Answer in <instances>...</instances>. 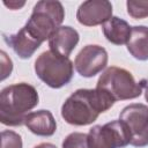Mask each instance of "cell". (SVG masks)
Returning <instances> with one entry per match:
<instances>
[{
    "mask_svg": "<svg viewBox=\"0 0 148 148\" xmlns=\"http://www.w3.org/2000/svg\"><path fill=\"white\" fill-rule=\"evenodd\" d=\"M114 103L105 91L98 88L77 89L64 102L61 117L69 125H90L101 113L111 109Z\"/></svg>",
    "mask_w": 148,
    "mask_h": 148,
    "instance_id": "obj_1",
    "label": "cell"
},
{
    "mask_svg": "<svg viewBox=\"0 0 148 148\" xmlns=\"http://www.w3.org/2000/svg\"><path fill=\"white\" fill-rule=\"evenodd\" d=\"M38 102V92L29 83L21 82L3 88L0 92V121L6 126L23 125L27 114Z\"/></svg>",
    "mask_w": 148,
    "mask_h": 148,
    "instance_id": "obj_2",
    "label": "cell"
},
{
    "mask_svg": "<svg viewBox=\"0 0 148 148\" xmlns=\"http://www.w3.org/2000/svg\"><path fill=\"white\" fill-rule=\"evenodd\" d=\"M65 18V9L60 1L40 0L23 27L39 43L50 39V37L61 27Z\"/></svg>",
    "mask_w": 148,
    "mask_h": 148,
    "instance_id": "obj_3",
    "label": "cell"
},
{
    "mask_svg": "<svg viewBox=\"0 0 148 148\" xmlns=\"http://www.w3.org/2000/svg\"><path fill=\"white\" fill-rule=\"evenodd\" d=\"M147 82L148 81L145 79L136 82L132 73L127 69L111 66L101 74L96 88L105 91L114 102H117L139 97Z\"/></svg>",
    "mask_w": 148,
    "mask_h": 148,
    "instance_id": "obj_4",
    "label": "cell"
},
{
    "mask_svg": "<svg viewBox=\"0 0 148 148\" xmlns=\"http://www.w3.org/2000/svg\"><path fill=\"white\" fill-rule=\"evenodd\" d=\"M36 75L49 87L59 89L68 84L74 74V64L69 58L45 51L35 61Z\"/></svg>",
    "mask_w": 148,
    "mask_h": 148,
    "instance_id": "obj_5",
    "label": "cell"
},
{
    "mask_svg": "<svg viewBox=\"0 0 148 148\" xmlns=\"http://www.w3.org/2000/svg\"><path fill=\"white\" fill-rule=\"evenodd\" d=\"M131 143V133L120 119L95 125L88 133L89 148H124Z\"/></svg>",
    "mask_w": 148,
    "mask_h": 148,
    "instance_id": "obj_6",
    "label": "cell"
},
{
    "mask_svg": "<svg viewBox=\"0 0 148 148\" xmlns=\"http://www.w3.org/2000/svg\"><path fill=\"white\" fill-rule=\"evenodd\" d=\"M131 133L133 147L148 146V106L142 103H133L125 106L119 116Z\"/></svg>",
    "mask_w": 148,
    "mask_h": 148,
    "instance_id": "obj_7",
    "label": "cell"
},
{
    "mask_svg": "<svg viewBox=\"0 0 148 148\" xmlns=\"http://www.w3.org/2000/svg\"><path fill=\"white\" fill-rule=\"evenodd\" d=\"M108 52L104 47L90 44L86 45L75 57L74 67L83 77H92L101 73L108 65Z\"/></svg>",
    "mask_w": 148,
    "mask_h": 148,
    "instance_id": "obj_8",
    "label": "cell"
},
{
    "mask_svg": "<svg viewBox=\"0 0 148 148\" xmlns=\"http://www.w3.org/2000/svg\"><path fill=\"white\" fill-rule=\"evenodd\" d=\"M112 17V3L106 0H88L82 2L76 12V18L80 24L95 27L104 24Z\"/></svg>",
    "mask_w": 148,
    "mask_h": 148,
    "instance_id": "obj_9",
    "label": "cell"
},
{
    "mask_svg": "<svg viewBox=\"0 0 148 148\" xmlns=\"http://www.w3.org/2000/svg\"><path fill=\"white\" fill-rule=\"evenodd\" d=\"M80 40L79 32L69 27L61 25L49 39L50 50L57 54L68 58Z\"/></svg>",
    "mask_w": 148,
    "mask_h": 148,
    "instance_id": "obj_10",
    "label": "cell"
},
{
    "mask_svg": "<svg viewBox=\"0 0 148 148\" xmlns=\"http://www.w3.org/2000/svg\"><path fill=\"white\" fill-rule=\"evenodd\" d=\"M24 125L38 136H51L57 131V123L49 110H38L27 114Z\"/></svg>",
    "mask_w": 148,
    "mask_h": 148,
    "instance_id": "obj_11",
    "label": "cell"
},
{
    "mask_svg": "<svg viewBox=\"0 0 148 148\" xmlns=\"http://www.w3.org/2000/svg\"><path fill=\"white\" fill-rule=\"evenodd\" d=\"M3 40L21 59L31 58L36 50L42 45V43L36 40L24 28H21L14 35H3Z\"/></svg>",
    "mask_w": 148,
    "mask_h": 148,
    "instance_id": "obj_12",
    "label": "cell"
},
{
    "mask_svg": "<svg viewBox=\"0 0 148 148\" xmlns=\"http://www.w3.org/2000/svg\"><path fill=\"white\" fill-rule=\"evenodd\" d=\"M102 29L105 38L114 45L127 44L132 31V27L125 20L118 16H112L110 20H108L102 25Z\"/></svg>",
    "mask_w": 148,
    "mask_h": 148,
    "instance_id": "obj_13",
    "label": "cell"
},
{
    "mask_svg": "<svg viewBox=\"0 0 148 148\" xmlns=\"http://www.w3.org/2000/svg\"><path fill=\"white\" fill-rule=\"evenodd\" d=\"M127 50L140 61L148 60V27L146 25H135L132 27L131 36L127 42Z\"/></svg>",
    "mask_w": 148,
    "mask_h": 148,
    "instance_id": "obj_14",
    "label": "cell"
},
{
    "mask_svg": "<svg viewBox=\"0 0 148 148\" xmlns=\"http://www.w3.org/2000/svg\"><path fill=\"white\" fill-rule=\"evenodd\" d=\"M126 7L128 15L135 20L148 17V0H128Z\"/></svg>",
    "mask_w": 148,
    "mask_h": 148,
    "instance_id": "obj_15",
    "label": "cell"
},
{
    "mask_svg": "<svg viewBox=\"0 0 148 148\" xmlns=\"http://www.w3.org/2000/svg\"><path fill=\"white\" fill-rule=\"evenodd\" d=\"M62 148H89L88 134L81 132H73L68 134L62 141Z\"/></svg>",
    "mask_w": 148,
    "mask_h": 148,
    "instance_id": "obj_16",
    "label": "cell"
},
{
    "mask_svg": "<svg viewBox=\"0 0 148 148\" xmlns=\"http://www.w3.org/2000/svg\"><path fill=\"white\" fill-rule=\"evenodd\" d=\"M1 148H22L21 135L10 130L2 131L1 132Z\"/></svg>",
    "mask_w": 148,
    "mask_h": 148,
    "instance_id": "obj_17",
    "label": "cell"
},
{
    "mask_svg": "<svg viewBox=\"0 0 148 148\" xmlns=\"http://www.w3.org/2000/svg\"><path fill=\"white\" fill-rule=\"evenodd\" d=\"M0 58H1V80H5L8 75H10L12 69H13V62L10 58L6 54L5 51L0 52Z\"/></svg>",
    "mask_w": 148,
    "mask_h": 148,
    "instance_id": "obj_18",
    "label": "cell"
},
{
    "mask_svg": "<svg viewBox=\"0 0 148 148\" xmlns=\"http://www.w3.org/2000/svg\"><path fill=\"white\" fill-rule=\"evenodd\" d=\"M3 5L5 6H7V7H9L10 9H13V10H16V9H20L21 7H23L24 5H25V2L24 1H21V2H18V1H9V2H7V1H3Z\"/></svg>",
    "mask_w": 148,
    "mask_h": 148,
    "instance_id": "obj_19",
    "label": "cell"
},
{
    "mask_svg": "<svg viewBox=\"0 0 148 148\" xmlns=\"http://www.w3.org/2000/svg\"><path fill=\"white\" fill-rule=\"evenodd\" d=\"M34 148H57L52 143H49V142H43V143H39L37 146H35Z\"/></svg>",
    "mask_w": 148,
    "mask_h": 148,
    "instance_id": "obj_20",
    "label": "cell"
},
{
    "mask_svg": "<svg viewBox=\"0 0 148 148\" xmlns=\"http://www.w3.org/2000/svg\"><path fill=\"white\" fill-rule=\"evenodd\" d=\"M145 98H146V101L148 102V82H147V84H146V87H145Z\"/></svg>",
    "mask_w": 148,
    "mask_h": 148,
    "instance_id": "obj_21",
    "label": "cell"
}]
</instances>
